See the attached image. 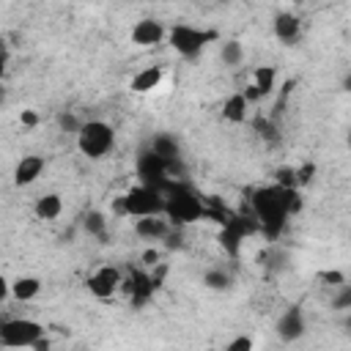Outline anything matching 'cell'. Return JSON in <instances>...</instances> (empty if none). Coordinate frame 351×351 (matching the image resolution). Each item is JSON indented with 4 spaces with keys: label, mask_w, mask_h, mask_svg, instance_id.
<instances>
[{
    "label": "cell",
    "mask_w": 351,
    "mask_h": 351,
    "mask_svg": "<svg viewBox=\"0 0 351 351\" xmlns=\"http://www.w3.org/2000/svg\"><path fill=\"white\" fill-rule=\"evenodd\" d=\"M165 217L173 225H189L200 217H206V200L203 195L184 178H173L165 189Z\"/></svg>",
    "instance_id": "obj_1"
},
{
    "label": "cell",
    "mask_w": 351,
    "mask_h": 351,
    "mask_svg": "<svg viewBox=\"0 0 351 351\" xmlns=\"http://www.w3.org/2000/svg\"><path fill=\"white\" fill-rule=\"evenodd\" d=\"M250 206H252V214H255L266 239H277L285 230L288 211H285V203H282V186L280 184L258 186L250 197Z\"/></svg>",
    "instance_id": "obj_2"
},
{
    "label": "cell",
    "mask_w": 351,
    "mask_h": 351,
    "mask_svg": "<svg viewBox=\"0 0 351 351\" xmlns=\"http://www.w3.org/2000/svg\"><path fill=\"white\" fill-rule=\"evenodd\" d=\"M115 145V129L107 121H85L82 129L77 132V148L88 159H101L112 151Z\"/></svg>",
    "instance_id": "obj_3"
},
{
    "label": "cell",
    "mask_w": 351,
    "mask_h": 351,
    "mask_svg": "<svg viewBox=\"0 0 351 351\" xmlns=\"http://www.w3.org/2000/svg\"><path fill=\"white\" fill-rule=\"evenodd\" d=\"M167 38H170V47L184 60H195L217 38V33L214 30H200V27H192V25H173L170 33H167Z\"/></svg>",
    "instance_id": "obj_4"
},
{
    "label": "cell",
    "mask_w": 351,
    "mask_h": 351,
    "mask_svg": "<svg viewBox=\"0 0 351 351\" xmlns=\"http://www.w3.org/2000/svg\"><path fill=\"white\" fill-rule=\"evenodd\" d=\"M123 197V217H151V214H165V192L148 184L132 186Z\"/></svg>",
    "instance_id": "obj_5"
},
{
    "label": "cell",
    "mask_w": 351,
    "mask_h": 351,
    "mask_svg": "<svg viewBox=\"0 0 351 351\" xmlns=\"http://www.w3.org/2000/svg\"><path fill=\"white\" fill-rule=\"evenodd\" d=\"M38 337H44V326L38 321L8 318L0 324V346L3 348H33Z\"/></svg>",
    "instance_id": "obj_6"
},
{
    "label": "cell",
    "mask_w": 351,
    "mask_h": 351,
    "mask_svg": "<svg viewBox=\"0 0 351 351\" xmlns=\"http://www.w3.org/2000/svg\"><path fill=\"white\" fill-rule=\"evenodd\" d=\"M137 176H140L143 184L156 186V189H162V192H165L167 184L173 181V176H170V162L162 159L159 154H154L151 148L140 151V156H137Z\"/></svg>",
    "instance_id": "obj_7"
},
{
    "label": "cell",
    "mask_w": 351,
    "mask_h": 351,
    "mask_svg": "<svg viewBox=\"0 0 351 351\" xmlns=\"http://www.w3.org/2000/svg\"><path fill=\"white\" fill-rule=\"evenodd\" d=\"M255 228H261V225H252V222L244 219V217H228V219H222V228H219L217 241H219V247L228 252V258H239L244 236L252 233Z\"/></svg>",
    "instance_id": "obj_8"
},
{
    "label": "cell",
    "mask_w": 351,
    "mask_h": 351,
    "mask_svg": "<svg viewBox=\"0 0 351 351\" xmlns=\"http://www.w3.org/2000/svg\"><path fill=\"white\" fill-rule=\"evenodd\" d=\"M121 271L115 269V266H99L93 274H88V280H85V285H88V291L96 296V299H110L118 288H121Z\"/></svg>",
    "instance_id": "obj_9"
},
{
    "label": "cell",
    "mask_w": 351,
    "mask_h": 351,
    "mask_svg": "<svg viewBox=\"0 0 351 351\" xmlns=\"http://www.w3.org/2000/svg\"><path fill=\"white\" fill-rule=\"evenodd\" d=\"M274 332L282 343H296L304 332H307V324H304V313L299 304H291L274 324Z\"/></svg>",
    "instance_id": "obj_10"
},
{
    "label": "cell",
    "mask_w": 351,
    "mask_h": 351,
    "mask_svg": "<svg viewBox=\"0 0 351 351\" xmlns=\"http://www.w3.org/2000/svg\"><path fill=\"white\" fill-rule=\"evenodd\" d=\"M121 288L129 293V302H132L134 307H143V304L154 296L156 282H154V277H148V274H143V271H132L129 280L121 282Z\"/></svg>",
    "instance_id": "obj_11"
},
{
    "label": "cell",
    "mask_w": 351,
    "mask_h": 351,
    "mask_svg": "<svg viewBox=\"0 0 351 351\" xmlns=\"http://www.w3.org/2000/svg\"><path fill=\"white\" fill-rule=\"evenodd\" d=\"M162 38H165V25L154 16H145V19L134 22V27H132V41L137 47H154Z\"/></svg>",
    "instance_id": "obj_12"
},
{
    "label": "cell",
    "mask_w": 351,
    "mask_h": 351,
    "mask_svg": "<svg viewBox=\"0 0 351 351\" xmlns=\"http://www.w3.org/2000/svg\"><path fill=\"white\" fill-rule=\"evenodd\" d=\"M134 233L145 241H162L170 233V222L162 219V214H151V217H137L134 222Z\"/></svg>",
    "instance_id": "obj_13"
},
{
    "label": "cell",
    "mask_w": 351,
    "mask_h": 351,
    "mask_svg": "<svg viewBox=\"0 0 351 351\" xmlns=\"http://www.w3.org/2000/svg\"><path fill=\"white\" fill-rule=\"evenodd\" d=\"M44 156H38V154H30V156H22L19 162H16V167H14V184L16 186H27V184H33L41 173H44Z\"/></svg>",
    "instance_id": "obj_14"
},
{
    "label": "cell",
    "mask_w": 351,
    "mask_h": 351,
    "mask_svg": "<svg viewBox=\"0 0 351 351\" xmlns=\"http://www.w3.org/2000/svg\"><path fill=\"white\" fill-rule=\"evenodd\" d=\"M274 36H277L285 47H293V44L299 41V36H302L299 19H296L293 14H288V11H280V14L274 16Z\"/></svg>",
    "instance_id": "obj_15"
},
{
    "label": "cell",
    "mask_w": 351,
    "mask_h": 351,
    "mask_svg": "<svg viewBox=\"0 0 351 351\" xmlns=\"http://www.w3.org/2000/svg\"><path fill=\"white\" fill-rule=\"evenodd\" d=\"M247 107H250V99L241 93H230L225 101H222V118L230 121V123H244L247 121Z\"/></svg>",
    "instance_id": "obj_16"
},
{
    "label": "cell",
    "mask_w": 351,
    "mask_h": 351,
    "mask_svg": "<svg viewBox=\"0 0 351 351\" xmlns=\"http://www.w3.org/2000/svg\"><path fill=\"white\" fill-rule=\"evenodd\" d=\"M159 82H162V66H148V69H143L132 77L129 88L134 93H151L154 88H159Z\"/></svg>",
    "instance_id": "obj_17"
},
{
    "label": "cell",
    "mask_w": 351,
    "mask_h": 351,
    "mask_svg": "<svg viewBox=\"0 0 351 351\" xmlns=\"http://www.w3.org/2000/svg\"><path fill=\"white\" fill-rule=\"evenodd\" d=\"M33 211H36V217H38V219L52 222V219H58V217H60V211H63V200H60V195H58V192H47V195H41V197L36 200Z\"/></svg>",
    "instance_id": "obj_18"
},
{
    "label": "cell",
    "mask_w": 351,
    "mask_h": 351,
    "mask_svg": "<svg viewBox=\"0 0 351 351\" xmlns=\"http://www.w3.org/2000/svg\"><path fill=\"white\" fill-rule=\"evenodd\" d=\"M154 154H159L162 159H167V162H178L181 159V145H178V140L173 137V134H156L154 140H151V145H148Z\"/></svg>",
    "instance_id": "obj_19"
},
{
    "label": "cell",
    "mask_w": 351,
    "mask_h": 351,
    "mask_svg": "<svg viewBox=\"0 0 351 351\" xmlns=\"http://www.w3.org/2000/svg\"><path fill=\"white\" fill-rule=\"evenodd\" d=\"M82 230L88 233V236H93V239H99L101 244H107V214L104 211H88L85 217H82Z\"/></svg>",
    "instance_id": "obj_20"
},
{
    "label": "cell",
    "mask_w": 351,
    "mask_h": 351,
    "mask_svg": "<svg viewBox=\"0 0 351 351\" xmlns=\"http://www.w3.org/2000/svg\"><path fill=\"white\" fill-rule=\"evenodd\" d=\"M41 293V280L38 277H16L11 282V296L16 302H30Z\"/></svg>",
    "instance_id": "obj_21"
},
{
    "label": "cell",
    "mask_w": 351,
    "mask_h": 351,
    "mask_svg": "<svg viewBox=\"0 0 351 351\" xmlns=\"http://www.w3.org/2000/svg\"><path fill=\"white\" fill-rule=\"evenodd\" d=\"M274 80H277V69H274V66H258V69H255V82H252V88H255L258 99H263V96H269V93L274 90Z\"/></svg>",
    "instance_id": "obj_22"
},
{
    "label": "cell",
    "mask_w": 351,
    "mask_h": 351,
    "mask_svg": "<svg viewBox=\"0 0 351 351\" xmlns=\"http://www.w3.org/2000/svg\"><path fill=\"white\" fill-rule=\"evenodd\" d=\"M203 285L211 288V291H228V288L233 285V277H230L228 269H222V266H211V269L203 274Z\"/></svg>",
    "instance_id": "obj_23"
},
{
    "label": "cell",
    "mask_w": 351,
    "mask_h": 351,
    "mask_svg": "<svg viewBox=\"0 0 351 351\" xmlns=\"http://www.w3.org/2000/svg\"><path fill=\"white\" fill-rule=\"evenodd\" d=\"M219 60H222L225 66H241V60H244V47H241V41H239V38L222 41V47H219Z\"/></svg>",
    "instance_id": "obj_24"
},
{
    "label": "cell",
    "mask_w": 351,
    "mask_h": 351,
    "mask_svg": "<svg viewBox=\"0 0 351 351\" xmlns=\"http://www.w3.org/2000/svg\"><path fill=\"white\" fill-rule=\"evenodd\" d=\"M252 126H255V132H258V137L263 140V143H280V123L277 121H271L269 115L263 118V115H258L255 121H252Z\"/></svg>",
    "instance_id": "obj_25"
},
{
    "label": "cell",
    "mask_w": 351,
    "mask_h": 351,
    "mask_svg": "<svg viewBox=\"0 0 351 351\" xmlns=\"http://www.w3.org/2000/svg\"><path fill=\"white\" fill-rule=\"evenodd\" d=\"M282 203H285L288 217L299 214V211H302V195H299V186H282Z\"/></svg>",
    "instance_id": "obj_26"
},
{
    "label": "cell",
    "mask_w": 351,
    "mask_h": 351,
    "mask_svg": "<svg viewBox=\"0 0 351 351\" xmlns=\"http://www.w3.org/2000/svg\"><path fill=\"white\" fill-rule=\"evenodd\" d=\"M58 126H60V132H66V134H77V132L82 129V121H80L71 110H63V112H58Z\"/></svg>",
    "instance_id": "obj_27"
},
{
    "label": "cell",
    "mask_w": 351,
    "mask_h": 351,
    "mask_svg": "<svg viewBox=\"0 0 351 351\" xmlns=\"http://www.w3.org/2000/svg\"><path fill=\"white\" fill-rule=\"evenodd\" d=\"M315 173H318V167L313 165V162H304L302 167H296V186L302 189V186H310L313 181H315Z\"/></svg>",
    "instance_id": "obj_28"
},
{
    "label": "cell",
    "mask_w": 351,
    "mask_h": 351,
    "mask_svg": "<svg viewBox=\"0 0 351 351\" xmlns=\"http://www.w3.org/2000/svg\"><path fill=\"white\" fill-rule=\"evenodd\" d=\"M274 178L280 186H296V167H277Z\"/></svg>",
    "instance_id": "obj_29"
},
{
    "label": "cell",
    "mask_w": 351,
    "mask_h": 351,
    "mask_svg": "<svg viewBox=\"0 0 351 351\" xmlns=\"http://www.w3.org/2000/svg\"><path fill=\"white\" fill-rule=\"evenodd\" d=\"M332 307L335 310H351V285H340V293L332 299Z\"/></svg>",
    "instance_id": "obj_30"
},
{
    "label": "cell",
    "mask_w": 351,
    "mask_h": 351,
    "mask_svg": "<svg viewBox=\"0 0 351 351\" xmlns=\"http://www.w3.org/2000/svg\"><path fill=\"white\" fill-rule=\"evenodd\" d=\"M250 348H252V340H250V337H244V335L233 337V340L225 346V351H250Z\"/></svg>",
    "instance_id": "obj_31"
},
{
    "label": "cell",
    "mask_w": 351,
    "mask_h": 351,
    "mask_svg": "<svg viewBox=\"0 0 351 351\" xmlns=\"http://www.w3.org/2000/svg\"><path fill=\"white\" fill-rule=\"evenodd\" d=\"M321 280L324 282H332V285H343L346 282V277L340 271H321Z\"/></svg>",
    "instance_id": "obj_32"
},
{
    "label": "cell",
    "mask_w": 351,
    "mask_h": 351,
    "mask_svg": "<svg viewBox=\"0 0 351 351\" xmlns=\"http://www.w3.org/2000/svg\"><path fill=\"white\" fill-rule=\"evenodd\" d=\"M156 261H159V252L156 250H145L143 252V263L145 266H156Z\"/></svg>",
    "instance_id": "obj_33"
},
{
    "label": "cell",
    "mask_w": 351,
    "mask_h": 351,
    "mask_svg": "<svg viewBox=\"0 0 351 351\" xmlns=\"http://www.w3.org/2000/svg\"><path fill=\"white\" fill-rule=\"evenodd\" d=\"M33 348H36V351H47V348H49V340H47V337H38Z\"/></svg>",
    "instance_id": "obj_34"
},
{
    "label": "cell",
    "mask_w": 351,
    "mask_h": 351,
    "mask_svg": "<svg viewBox=\"0 0 351 351\" xmlns=\"http://www.w3.org/2000/svg\"><path fill=\"white\" fill-rule=\"evenodd\" d=\"M343 332L346 335H351V310L346 313V318H343Z\"/></svg>",
    "instance_id": "obj_35"
},
{
    "label": "cell",
    "mask_w": 351,
    "mask_h": 351,
    "mask_svg": "<svg viewBox=\"0 0 351 351\" xmlns=\"http://www.w3.org/2000/svg\"><path fill=\"white\" fill-rule=\"evenodd\" d=\"M22 123H36V115L33 112H22Z\"/></svg>",
    "instance_id": "obj_36"
},
{
    "label": "cell",
    "mask_w": 351,
    "mask_h": 351,
    "mask_svg": "<svg viewBox=\"0 0 351 351\" xmlns=\"http://www.w3.org/2000/svg\"><path fill=\"white\" fill-rule=\"evenodd\" d=\"M343 90H346V93H351V71H348V74H346V80H343Z\"/></svg>",
    "instance_id": "obj_37"
},
{
    "label": "cell",
    "mask_w": 351,
    "mask_h": 351,
    "mask_svg": "<svg viewBox=\"0 0 351 351\" xmlns=\"http://www.w3.org/2000/svg\"><path fill=\"white\" fill-rule=\"evenodd\" d=\"M346 145L351 148V126H348V132H346Z\"/></svg>",
    "instance_id": "obj_38"
},
{
    "label": "cell",
    "mask_w": 351,
    "mask_h": 351,
    "mask_svg": "<svg viewBox=\"0 0 351 351\" xmlns=\"http://www.w3.org/2000/svg\"><path fill=\"white\" fill-rule=\"evenodd\" d=\"M291 3H302V0H291Z\"/></svg>",
    "instance_id": "obj_39"
},
{
    "label": "cell",
    "mask_w": 351,
    "mask_h": 351,
    "mask_svg": "<svg viewBox=\"0 0 351 351\" xmlns=\"http://www.w3.org/2000/svg\"><path fill=\"white\" fill-rule=\"evenodd\" d=\"M219 3H228V0H219Z\"/></svg>",
    "instance_id": "obj_40"
}]
</instances>
